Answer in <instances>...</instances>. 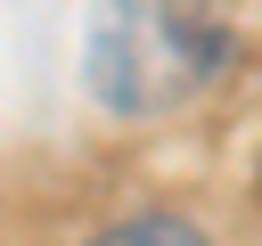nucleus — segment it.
I'll return each mask as SVG.
<instances>
[{
    "mask_svg": "<svg viewBox=\"0 0 262 246\" xmlns=\"http://www.w3.org/2000/svg\"><path fill=\"white\" fill-rule=\"evenodd\" d=\"M229 49V0H90L82 74L106 115H172L213 82Z\"/></svg>",
    "mask_w": 262,
    "mask_h": 246,
    "instance_id": "nucleus-1",
    "label": "nucleus"
},
{
    "mask_svg": "<svg viewBox=\"0 0 262 246\" xmlns=\"http://www.w3.org/2000/svg\"><path fill=\"white\" fill-rule=\"evenodd\" d=\"M90 246H205V230L180 221V213H139V221H123V230L90 238Z\"/></svg>",
    "mask_w": 262,
    "mask_h": 246,
    "instance_id": "nucleus-2",
    "label": "nucleus"
}]
</instances>
